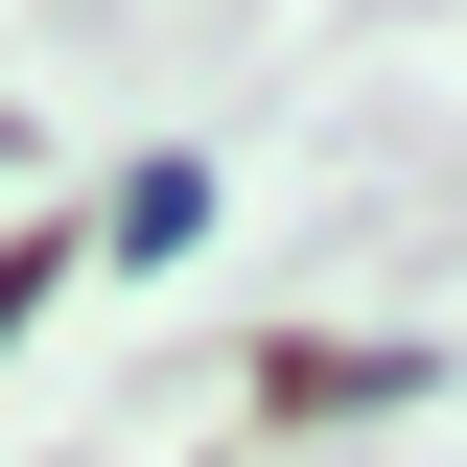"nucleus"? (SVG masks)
<instances>
[{
    "mask_svg": "<svg viewBox=\"0 0 467 467\" xmlns=\"http://www.w3.org/2000/svg\"><path fill=\"white\" fill-rule=\"evenodd\" d=\"M187 234H211V164H140V187H117V234H94V257H187Z\"/></svg>",
    "mask_w": 467,
    "mask_h": 467,
    "instance_id": "nucleus-1",
    "label": "nucleus"
}]
</instances>
